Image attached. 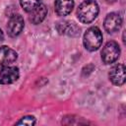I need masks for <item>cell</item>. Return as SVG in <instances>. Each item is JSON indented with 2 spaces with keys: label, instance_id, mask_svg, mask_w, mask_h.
<instances>
[{
  "label": "cell",
  "instance_id": "obj_11",
  "mask_svg": "<svg viewBox=\"0 0 126 126\" xmlns=\"http://www.w3.org/2000/svg\"><path fill=\"white\" fill-rule=\"evenodd\" d=\"M55 12L58 16H67L74 7L73 0H56L54 4Z\"/></svg>",
  "mask_w": 126,
  "mask_h": 126
},
{
  "label": "cell",
  "instance_id": "obj_12",
  "mask_svg": "<svg viewBox=\"0 0 126 126\" xmlns=\"http://www.w3.org/2000/svg\"><path fill=\"white\" fill-rule=\"evenodd\" d=\"M40 3H41V0H20V4L22 8L28 13L32 11Z\"/></svg>",
  "mask_w": 126,
  "mask_h": 126
},
{
  "label": "cell",
  "instance_id": "obj_13",
  "mask_svg": "<svg viewBox=\"0 0 126 126\" xmlns=\"http://www.w3.org/2000/svg\"><path fill=\"white\" fill-rule=\"evenodd\" d=\"M17 125H34L35 124V118L33 116H24L23 118H21V120H19L18 122H16Z\"/></svg>",
  "mask_w": 126,
  "mask_h": 126
},
{
  "label": "cell",
  "instance_id": "obj_8",
  "mask_svg": "<svg viewBox=\"0 0 126 126\" xmlns=\"http://www.w3.org/2000/svg\"><path fill=\"white\" fill-rule=\"evenodd\" d=\"M17 58H18V54L14 49L8 46L0 47V67L11 65L17 60Z\"/></svg>",
  "mask_w": 126,
  "mask_h": 126
},
{
  "label": "cell",
  "instance_id": "obj_7",
  "mask_svg": "<svg viewBox=\"0 0 126 126\" xmlns=\"http://www.w3.org/2000/svg\"><path fill=\"white\" fill-rule=\"evenodd\" d=\"M109 79L112 84L116 86H122L125 83V66L123 64H117L113 66L109 71Z\"/></svg>",
  "mask_w": 126,
  "mask_h": 126
},
{
  "label": "cell",
  "instance_id": "obj_15",
  "mask_svg": "<svg viewBox=\"0 0 126 126\" xmlns=\"http://www.w3.org/2000/svg\"><path fill=\"white\" fill-rule=\"evenodd\" d=\"M107 4H112V3H114V2H116V0H104Z\"/></svg>",
  "mask_w": 126,
  "mask_h": 126
},
{
  "label": "cell",
  "instance_id": "obj_6",
  "mask_svg": "<svg viewBox=\"0 0 126 126\" xmlns=\"http://www.w3.org/2000/svg\"><path fill=\"white\" fill-rule=\"evenodd\" d=\"M20 77L19 69L15 66H5L0 71V84L9 85L16 82Z\"/></svg>",
  "mask_w": 126,
  "mask_h": 126
},
{
  "label": "cell",
  "instance_id": "obj_1",
  "mask_svg": "<svg viewBox=\"0 0 126 126\" xmlns=\"http://www.w3.org/2000/svg\"><path fill=\"white\" fill-rule=\"evenodd\" d=\"M98 5L94 0H85L78 8L77 16L81 23L90 24L98 15Z\"/></svg>",
  "mask_w": 126,
  "mask_h": 126
},
{
  "label": "cell",
  "instance_id": "obj_2",
  "mask_svg": "<svg viewBox=\"0 0 126 126\" xmlns=\"http://www.w3.org/2000/svg\"><path fill=\"white\" fill-rule=\"evenodd\" d=\"M102 43V33L97 27H92L84 34V45L89 51L97 50Z\"/></svg>",
  "mask_w": 126,
  "mask_h": 126
},
{
  "label": "cell",
  "instance_id": "obj_5",
  "mask_svg": "<svg viewBox=\"0 0 126 126\" xmlns=\"http://www.w3.org/2000/svg\"><path fill=\"white\" fill-rule=\"evenodd\" d=\"M103 26H104L105 31L110 32V33L117 32L122 26V17H121V15L119 13H116V12L109 13L104 19Z\"/></svg>",
  "mask_w": 126,
  "mask_h": 126
},
{
  "label": "cell",
  "instance_id": "obj_9",
  "mask_svg": "<svg viewBox=\"0 0 126 126\" xmlns=\"http://www.w3.org/2000/svg\"><path fill=\"white\" fill-rule=\"evenodd\" d=\"M56 29L61 34H68L70 36H77L80 34V29L74 23L68 21L58 22L56 25Z\"/></svg>",
  "mask_w": 126,
  "mask_h": 126
},
{
  "label": "cell",
  "instance_id": "obj_14",
  "mask_svg": "<svg viewBox=\"0 0 126 126\" xmlns=\"http://www.w3.org/2000/svg\"><path fill=\"white\" fill-rule=\"evenodd\" d=\"M3 38H4V34H3V32H2V30L0 29V42L3 40Z\"/></svg>",
  "mask_w": 126,
  "mask_h": 126
},
{
  "label": "cell",
  "instance_id": "obj_4",
  "mask_svg": "<svg viewBox=\"0 0 126 126\" xmlns=\"http://www.w3.org/2000/svg\"><path fill=\"white\" fill-rule=\"evenodd\" d=\"M25 27V22H24V18L17 14V15H13L7 25V31H8V34L11 37H16L18 36L22 31L24 30Z\"/></svg>",
  "mask_w": 126,
  "mask_h": 126
},
{
  "label": "cell",
  "instance_id": "obj_10",
  "mask_svg": "<svg viewBox=\"0 0 126 126\" xmlns=\"http://www.w3.org/2000/svg\"><path fill=\"white\" fill-rule=\"evenodd\" d=\"M46 14H47V7L43 3H40L32 11L30 12L29 19L32 24L37 25V24H40L45 19Z\"/></svg>",
  "mask_w": 126,
  "mask_h": 126
},
{
  "label": "cell",
  "instance_id": "obj_3",
  "mask_svg": "<svg viewBox=\"0 0 126 126\" xmlns=\"http://www.w3.org/2000/svg\"><path fill=\"white\" fill-rule=\"evenodd\" d=\"M120 55V47L115 41H108L101 50V59L105 64L114 63Z\"/></svg>",
  "mask_w": 126,
  "mask_h": 126
}]
</instances>
